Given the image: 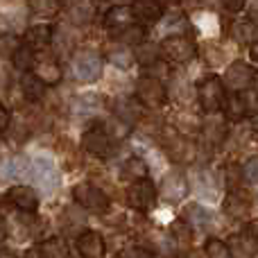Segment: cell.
<instances>
[{
  "label": "cell",
  "mask_w": 258,
  "mask_h": 258,
  "mask_svg": "<svg viewBox=\"0 0 258 258\" xmlns=\"http://www.w3.org/2000/svg\"><path fill=\"white\" fill-rule=\"evenodd\" d=\"M156 138H159V150L168 156V161L179 165H192L197 161L200 145L195 143V138L183 136L174 127H163Z\"/></svg>",
  "instance_id": "6da1fadb"
},
{
  "label": "cell",
  "mask_w": 258,
  "mask_h": 258,
  "mask_svg": "<svg viewBox=\"0 0 258 258\" xmlns=\"http://www.w3.org/2000/svg\"><path fill=\"white\" fill-rule=\"evenodd\" d=\"M197 107L202 109V113H222L224 104L229 100V89L224 84V80L220 75H204L197 82Z\"/></svg>",
  "instance_id": "7a4b0ae2"
},
{
  "label": "cell",
  "mask_w": 258,
  "mask_h": 258,
  "mask_svg": "<svg viewBox=\"0 0 258 258\" xmlns=\"http://www.w3.org/2000/svg\"><path fill=\"white\" fill-rule=\"evenodd\" d=\"M80 150L89 156H95V159H113V156L120 152V143L113 136H109L98 122H93L89 129H84L80 136Z\"/></svg>",
  "instance_id": "3957f363"
},
{
  "label": "cell",
  "mask_w": 258,
  "mask_h": 258,
  "mask_svg": "<svg viewBox=\"0 0 258 258\" xmlns=\"http://www.w3.org/2000/svg\"><path fill=\"white\" fill-rule=\"evenodd\" d=\"M73 202L89 215H107L111 211V197L93 181H80L73 186Z\"/></svg>",
  "instance_id": "277c9868"
},
{
  "label": "cell",
  "mask_w": 258,
  "mask_h": 258,
  "mask_svg": "<svg viewBox=\"0 0 258 258\" xmlns=\"http://www.w3.org/2000/svg\"><path fill=\"white\" fill-rule=\"evenodd\" d=\"M159 186L152 181L150 177L141 179V181H134L127 186L125 190V206L132 213L138 215H150L152 211L159 204Z\"/></svg>",
  "instance_id": "5b68a950"
},
{
  "label": "cell",
  "mask_w": 258,
  "mask_h": 258,
  "mask_svg": "<svg viewBox=\"0 0 258 258\" xmlns=\"http://www.w3.org/2000/svg\"><path fill=\"white\" fill-rule=\"evenodd\" d=\"M104 63H107V57L95 50H75L71 57L73 75L82 84H95L104 75Z\"/></svg>",
  "instance_id": "8992f818"
},
{
  "label": "cell",
  "mask_w": 258,
  "mask_h": 258,
  "mask_svg": "<svg viewBox=\"0 0 258 258\" xmlns=\"http://www.w3.org/2000/svg\"><path fill=\"white\" fill-rule=\"evenodd\" d=\"M3 204H5V209H12V211H16V213L36 215L41 209L39 188L30 186V183H14V186H9L7 190H5Z\"/></svg>",
  "instance_id": "52a82bcc"
},
{
  "label": "cell",
  "mask_w": 258,
  "mask_h": 258,
  "mask_svg": "<svg viewBox=\"0 0 258 258\" xmlns=\"http://www.w3.org/2000/svg\"><path fill=\"white\" fill-rule=\"evenodd\" d=\"M134 95L143 102V107L150 109V111H159L165 104L170 102V89L168 82H161L156 77H150L143 73L141 80L134 86Z\"/></svg>",
  "instance_id": "ba28073f"
},
{
  "label": "cell",
  "mask_w": 258,
  "mask_h": 258,
  "mask_svg": "<svg viewBox=\"0 0 258 258\" xmlns=\"http://www.w3.org/2000/svg\"><path fill=\"white\" fill-rule=\"evenodd\" d=\"M161 52H163V59H168L172 66H183L197 57L200 48L186 34H168L161 39Z\"/></svg>",
  "instance_id": "9c48e42d"
},
{
  "label": "cell",
  "mask_w": 258,
  "mask_h": 258,
  "mask_svg": "<svg viewBox=\"0 0 258 258\" xmlns=\"http://www.w3.org/2000/svg\"><path fill=\"white\" fill-rule=\"evenodd\" d=\"M224 84H227L229 93H247L256 86V71L251 63L242 61V59H233L229 61V66L224 68V75H222Z\"/></svg>",
  "instance_id": "30bf717a"
},
{
  "label": "cell",
  "mask_w": 258,
  "mask_h": 258,
  "mask_svg": "<svg viewBox=\"0 0 258 258\" xmlns=\"http://www.w3.org/2000/svg\"><path fill=\"white\" fill-rule=\"evenodd\" d=\"M231 122L224 118V113H206L204 120H202V129H200V141L204 145H209L211 150L215 147H222L227 143L229 134H231Z\"/></svg>",
  "instance_id": "8fae6325"
},
{
  "label": "cell",
  "mask_w": 258,
  "mask_h": 258,
  "mask_svg": "<svg viewBox=\"0 0 258 258\" xmlns=\"http://www.w3.org/2000/svg\"><path fill=\"white\" fill-rule=\"evenodd\" d=\"M32 181L43 192H54L61 186V174H59L57 165H54V161L50 156L36 154L32 159Z\"/></svg>",
  "instance_id": "7c38bea8"
},
{
  "label": "cell",
  "mask_w": 258,
  "mask_h": 258,
  "mask_svg": "<svg viewBox=\"0 0 258 258\" xmlns=\"http://www.w3.org/2000/svg\"><path fill=\"white\" fill-rule=\"evenodd\" d=\"M190 192V181L186 179V174L179 172V170H170L161 177L159 183V195L165 204H179L183 202Z\"/></svg>",
  "instance_id": "4fadbf2b"
},
{
  "label": "cell",
  "mask_w": 258,
  "mask_h": 258,
  "mask_svg": "<svg viewBox=\"0 0 258 258\" xmlns=\"http://www.w3.org/2000/svg\"><path fill=\"white\" fill-rule=\"evenodd\" d=\"M251 209H254V197H251L249 190H245V186L227 190L224 202H222L224 215H229L233 220H249Z\"/></svg>",
  "instance_id": "5bb4252c"
},
{
  "label": "cell",
  "mask_w": 258,
  "mask_h": 258,
  "mask_svg": "<svg viewBox=\"0 0 258 258\" xmlns=\"http://www.w3.org/2000/svg\"><path fill=\"white\" fill-rule=\"evenodd\" d=\"M109 111L136 129V125L147 113V109L143 107V102L136 98V95H120V98H116L111 104H109Z\"/></svg>",
  "instance_id": "9a60e30c"
},
{
  "label": "cell",
  "mask_w": 258,
  "mask_h": 258,
  "mask_svg": "<svg viewBox=\"0 0 258 258\" xmlns=\"http://www.w3.org/2000/svg\"><path fill=\"white\" fill-rule=\"evenodd\" d=\"M134 23H138V18H136V12H134L132 5L118 3V5H113V7H109L102 16V27L109 32V36L127 30V27L134 25Z\"/></svg>",
  "instance_id": "2e32d148"
},
{
  "label": "cell",
  "mask_w": 258,
  "mask_h": 258,
  "mask_svg": "<svg viewBox=\"0 0 258 258\" xmlns=\"http://www.w3.org/2000/svg\"><path fill=\"white\" fill-rule=\"evenodd\" d=\"M34 73L41 77V80L45 82L48 86H57L63 82V75H66V71H63V66L59 63L57 59V52H50L48 50H39V61H36L34 66Z\"/></svg>",
  "instance_id": "e0dca14e"
},
{
  "label": "cell",
  "mask_w": 258,
  "mask_h": 258,
  "mask_svg": "<svg viewBox=\"0 0 258 258\" xmlns=\"http://www.w3.org/2000/svg\"><path fill=\"white\" fill-rule=\"evenodd\" d=\"M75 249L80 258H104L107 256V240L100 231L86 227L80 236H75Z\"/></svg>",
  "instance_id": "ac0fdd59"
},
{
  "label": "cell",
  "mask_w": 258,
  "mask_h": 258,
  "mask_svg": "<svg viewBox=\"0 0 258 258\" xmlns=\"http://www.w3.org/2000/svg\"><path fill=\"white\" fill-rule=\"evenodd\" d=\"M18 89H21L23 98H25L27 102L36 104V102H41V100L48 95V89H50V86L45 84V82L41 80V77L36 75L34 71H30V73H21V80H18Z\"/></svg>",
  "instance_id": "d6986e66"
},
{
  "label": "cell",
  "mask_w": 258,
  "mask_h": 258,
  "mask_svg": "<svg viewBox=\"0 0 258 258\" xmlns=\"http://www.w3.org/2000/svg\"><path fill=\"white\" fill-rule=\"evenodd\" d=\"M54 30H57V27L48 25V23H32V25H27L25 32H23V41L34 45L36 50H48V48H52Z\"/></svg>",
  "instance_id": "ffe728a7"
},
{
  "label": "cell",
  "mask_w": 258,
  "mask_h": 258,
  "mask_svg": "<svg viewBox=\"0 0 258 258\" xmlns=\"http://www.w3.org/2000/svg\"><path fill=\"white\" fill-rule=\"evenodd\" d=\"M179 218L186 220L195 231H204V229H209V224L213 222V211L206 209L202 202H188V204L181 209V215H179Z\"/></svg>",
  "instance_id": "44dd1931"
},
{
  "label": "cell",
  "mask_w": 258,
  "mask_h": 258,
  "mask_svg": "<svg viewBox=\"0 0 258 258\" xmlns=\"http://www.w3.org/2000/svg\"><path fill=\"white\" fill-rule=\"evenodd\" d=\"M168 236L172 240V247L177 251H183V249H190L192 247V240H195V229L186 222V220H174L170 222L168 227Z\"/></svg>",
  "instance_id": "7402d4cb"
},
{
  "label": "cell",
  "mask_w": 258,
  "mask_h": 258,
  "mask_svg": "<svg viewBox=\"0 0 258 258\" xmlns=\"http://www.w3.org/2000/svg\"><path fill=\"white\" fill-rule=\"evenodd\" d=\"M147 174H150V163H147V159L145 156H141V154L127 156V159L122 161V165H120V177L125 179V181H129V183L141 181V179H147Z\"/></svg>",
  "instance_id": "603a6c76"
},
{
  "label": "cell",
  "mask_w": 258,
  "mask_h": 258,
  "mask_svg": "<svg viewBox=\"0 0 258 258\" xmlns=\"http://www.w3.org/2000/svg\"><path fill=\"white\" fill-rule=\"evenodd\" d=\"M231 41L233 43H242V45H251L258 39V23L254 18H238V21L231 23Z\"/></svg>",
  "instance_id": "cb8c5ba5"
},
{
  "label": "cell",
  "mask_w": 258,
  "mask_h": 258,
  "mask_svg": "<svg viewBox=\"0 0 258 258\" xmlns=\"http://www.w3.org/2000/svg\"><path fill=\"white\" fill-rule=\"evenodd\" d=\"M36 61H39V50H36L34 45L25 43V41H23V43L18 45L16 52L9 57V63H12V68H14V71H18V73L34 71Z\"/></svg>",
  "instance_id": "d4e9b609"
},
{
  "label": "cell",
  "mask_w": 258,
  "mask_h": 258,
  "mask_svg": "<svg viewBox=\"0 0 258 258\" xmlns=\"http://www.w3.org/2000/svg\"><path fill=\"white\" fill-rule=\"evenodd\" d=\"M111 41L116 45H122V48L136 50L138 45H143L147 41V25H143V23H134V25H129L127 30L113 34Z\"/></svg>",
  "instance_id": "484cf974"
},
{
  "label": "cell",
  "mask_w": 258,
  "mask_h": 258,
  "mask_svg": "<svg viewBox=\"0 0 258 258\" xmlns=\"http://www.w3.org/2000/svg\"><path fill=\"white\" fill-rule=\"evenodd\" d=\"M224 118L231 125H240L249 118V109H247V98L245 93H229V100L224 104Z\"/></svg>",
  "instance_id": "4316f807"
},
{
  "label": "cell",
  "mask_w": 258,
  "mask_h": 258,
  "mask_svg": "<svg viewBox=\"0 0 258 258\" xmlns=\"http://www.w3.org/2000/svg\"><path fill=\"white\" fill-rule=\"evenodd\" d=\"M36 249L43 258H73L71 247H68L66 238L61 236H48L43 240L36 242Z\"/></svg>",
  "instance_id": "83f0119b"
},
{
  "label": "cell",
  "mask_w": 258,
  "mask_h": 258,
  "mask_svg": "<svg viewBox=\"0 0 258 258\" xmlns=\"http://www.w3.org/2000/svg\"><path fill=\"white\" fill-rule=\"evenodd\" d=\"M100 127L104 129V132L109 134V136H113L118 143H122V141H129L132 138V134L136 132L129 122L125 120H120L118 116H113V113H109V116H104V118H100V120H95Z\"/></svg>",
  "instance_id": "f1b7e54d"
},
{
  "label": "cell",
  "mask_w": 258,
  "mask_h": 258,
  "mask_svg": "<svg viewBox=\"0 0 258 258\" xmlns=\"http://www.w3.org/2000/svg\"><path fill=\"white\" fill-rule=\"evenodd\" d=\"M132 7H134V12H136L138 23H143V25H154V23H159L161 18L165 16L163 7H161L156 0H136Z\"/></svg>",
  "instance_id": "f546056e"
},
{
  "label": "cell",
  "mask_w": 258,
  "mask_h": 258,
  "mask_svg": "<svg viewBox=\"0 0 258 258\" xmlns=\"http://www.w3.org/2000/svg\"><path fill=\"white\" fill-rule=\"evenodd\" d=\"M3 177L5 179H23V177H32V159L14 154L12 159L3 161Z\"/></svg>",
  "instance_id": "4dcf8cb0"
},
{
  "label": "cell",
  "mask_w": 258,
  "mask_h": 258,
  "mask_svg": "<svg viewBox=\"0 0 258 258\" xmlns=\"http://www.w3.org/2000/svg\"><path fill=\"white\" fill-rule=\"evenodd\" d=\"M229 245L236 258H256L258 256V242L251 240L249 236H245L242 231H238L236 236L229 238Z\"/></svg>",
  "instance_id": "1f68e13d"
},
{
  "label": "cell",
  "mask_w": 258,
  "mask_h": 258,
  "mask_svg": "<svg viewBox=\"0 0 258 258\" xmlns=\"http://www.w3.org/2000/svg\"><path fill=\"white\" fill-rule=\"evenodd\" d=\"M134 54H136V63L145 71V68H150L152 63H156L159 59H163V52H161V43H152V41H145L143 45H138L136 50H134Z\"/></svg>",
  "instance_id": "d6a6232c"
},
{
  "label": "cell",
  "mask_w": 258,
  "mask_h": 258,
  "mask_svg": "<svg viewBox=\"0 0 258 258\" xmlns=\"http://www.w3.org/2000/svg\"><path fill=\"white\" fill-rule=\"evenodd\" d=\"M104 57H107V63H111V66L118 68V71H129V68L136 63V54H134V50L132 48H122V45H116V48L109 50Z\"/></svg>",
  "instance_id": "836d02e7"
},
{
  "label": "cell",
  "mask_w": 258,
  "mask_h": 258,
  "mask_svg": "<svg viewBox=\"0 0 258 258\" xmlns=\"http://www.w3.org/2000/svg\"><path fill=\"white\" fill-rule=\"evenodd\" d=\"M27 9H30L34 16L48 21V18H54L61 12L63 5H61V0H27Z\"/></svg>",
  "instance_id": "e575fe53"
},
{
  "label": "cell",
  "mask_w": 258,
  "mask_h": 258,
  "mask_svg": "<svg viewBox=\"0 0 258 258\" xmlns=\"http://www.w3.org/2000/svg\"><path fill=\"white\" fill-rule=\"evenodd\" d=\"M174 118H177V120H172V125H170V127H174L179 134L190 136V138L200 136L202 120H204V118H197V116H192V113H177Z\"/></svg>",
  "instance_id": "d590c367"
},
{
  "label": "cell",
  "mask_w": 258,
  "mask_h": 258,
  "mask_svg": "<svg viewBox=\"0 0 258 258\" xmlns=\"http://www.w3.org/2000/svg\"><path fill=\"white\" fill-rule=\"evenodd\" d=\"M195 179H197V192H200L202 200L215 197V192H218L215 190V174L209 168H197Z\"/></svg>",
  "instance_id": "8d00e7d4"
},
{
  "label": "cell",
  "mask_w": 258,
  "mask_h": 258,
  "mask_svg": "<svg viewBox=\"0 0 258 258\" xmlns=\"http://www.w3.org/2000/svg\"><path fill=\"white\" fill-rule=\"evenodd\" d=\"M204 251L209 258H236L229 240H222V238H209L204 245Z\"/></svg>",
  "instance_id": "74e56055"
},
{
  "label": "cell",
  "mask_w": 258,
  "mask_h": 258,
  "mask_svg": "<svg viewBox=\"0 0 258 258\" xmlns=\"http://www.w3.org/2000/svg\"><path fill=\"white\" fill-rule=\"evenodd\" d=\"M143 73L150 77H156V80H161V82H170L172 80V63H170L168 59H159V61L152 63V66L145 68Z\"/></svg>",
  "instance_id": "f35d334b"
},
{
  "label": "cell",
  "mask_w": 258,
  "mask_h": 258,
  "mask_svg": "<svg viewBox=\"0 0 258 258\" xmlns=\"http://www.w3.org/2000/svg\"><path fill=\"white\" fill-rule=\"evenodd\" d=\"M0 43H3V57H12L18 50V45L23 43V36H18L16 32H7L3 30V36H0Z\"/></svg>",
  "instance_id": "ab89813d"
},
{
  "label": "cell",
  "mask_w": 258,
  "mask_h": 258,
  "mask_svg": "<svg viewBox=\"0 0 258 258\" xmlns=\"http://www.w3.org/2000/svg\"><path fill=\"white\" fill-rule=\"evenodd\" d=\"M242 179L245 186H258V156H249L242 163Z\"/></svg>",
  "instance_id": "60d3db41"
},
{
  "label": "cell",
  "mask_w": 258,
  "mask_h": 258,
  "mask_svg": "<svg viewBox=\"0 0 258 258\" xmlns=\"http://www.w3.org/2000/svg\"><path fill=\"white\" fill-rule=\"evenodd\" d=\"M120 258H154L156 254H152L147 247H143L141 242H134V245H127L125 249L118 251Z\"/></svg>",
  "instance_id": "b9f144b4"
},
{
  "label": "cell",
  "mask_w": 258,
  "mask_h": 258,
  "mask_svg": "<svg viewBox=\"0 0 258 258\" xmlns=\"http://www.w3.org/2000/svg\"><path fill=\"white\" fill-rule=\"evenodd\" d=\"M247 98V109H249V120H258V86L245 93Z\"/></svg>",
  "instance_id": "7bdbcfd3"
},
{
  "label": "cell",
  "mask_w": 258,
  "mask_h": 258,
  "mask_svg": "<svg viewBox=\"0 0 258 258\" xmlns=\"http://www.w3.org/2000/svg\"><path fill=\"white\" fill-rule=\"evenodd\" d=\"M220 5H222V9H224L227 14L236 16V14H240L242 9H247L249 0H220Z\"/></svg>",
  "instance_id": "ee69618b"
},
{
  "label": "cell",
  "mask_w": 258,
  "mask_h": 258,
  "mask_svg": "<svg viewBox=\"0 0 258 258\" xmlns=\"http://www.w3.org/2000/svg\"><path fill=\"white\" fill-rule=\"evenodd\" d=\"M14 118H16V113H14L9 107H5V104H3V107H0V134H3V136L9 132Z\"/></svg>",
  "instance_id": "f6af8a7d"
},
{
  "label": "cell",
  "mask_w": 258,
  "mask_h": 258,
  "mask_svg": "<svg viewBox=\"0 0 258 258\" xmlns=\"http://www.w3.org/2000/svg\"><path fill=\"white\" fill-rule=\"evenodd\" d=\"M240 231L245 233V236H249L251 240L258 242V220H245L240 227Z\"/></svg>",
  "instance_id": "bcb514c9"
},
{
  "label": "cell",
  "mask_w": 258,
  "mask_h": 258,
  "mask_svg": "<svg viewBox=\"0 0 258 258\" xmlns=\"http://www.w3.org/2000/svg\"><path fill=\"white\" fill-rule=\"evenodd\" d=\"M177 258H209L206 256V251L202 249V251H197V249H183V251H177Z\"/></svg>",
  "instance_id": "7dc6e473"
},
{
  "label": "cell",
  "mask_w": 258,
  "mask_h": 258,
  "mask_svg": "<svg viewBox=\"0 0 258 258\" xmlns=\"http://www.w3.org/2000/svg\"><path fill=\"white\" fill-rule=\"evenodd\" d=\"M247 12H249V18H254L258 23V0H249V5H247Z\"/></svg>",
  "instance_id": "c3c4849f"
},
{
  "label": "cell",
  "mask_w": 258,
  "mask_h": 258,
  "mask_svg": "<svg viewBox=\"0 0 258 258\" xmlns=\"http://www.w3.org/2000/svg\"><path fill=\"white\" fill-rule=\"evenodd\" d=\"M247 52H249V59H251V61L258 63V39L249 45V50H247Z\"/></svg>",
  "instance_id": "681fc988"
},
{
  "label": "cell",
  "mask_w": 258,
  "mask_h": 258,
  "mask_svg": "<svg viewBox=\"0 0 258 258\" xmlns=\"http://www.w3.org/2000/svg\"><path fill=\"white\" fill-rule=\"evenodd\" d=\"M23 258H43L39 254V249H36V247H32V249H27L25 254H23Z\"/></svg>",
  "instance_id": "f907efd6"
},
{
  "label": "cell",
  "mask_w": 258,
  "mask_h": 258,
  "mask_svg": "<svg viewBox=\"0 0 258 258\" xmlns=\"http://www.w3.org/2000/svg\"><path fill=\"white\" fill-rule=\"evenodd\" d=\"M80 3H84V0H61L63 9H71V7H75V5H80Z\"/></svg>",
  "instance_id": "816d5d0a"
},
{
  "label": "cell",
  "mask_w": 258,
  "mask_h": 258,
  "mask_svg": "<svg viewBox=\"0 0 258 258\" xmlns=\"http://www.w3.org/2000/svg\"><path fill=\"white\" fill-rule=\"evenodd\" d=\"M156 3H159V5H161V7H168V5H170V3H172V0H156Z\"/></svg>",
  "instance_id": "f5cc1de1"
},
{
  "label": "cell",
  "mask_w": 258,
  "mask_h": 258,
  "mask_svg": "<svg viewBox=\"0 0 258 258\" xmlns=\"http://www.w3.org/2000/svg\"><path fill=\"white\" fill-rule=\"evenodd\" d=\"M118 3H120V5H134L136 0H118Z\"/></svg>",
  "instance_id": "db71d44e"
},
{
  "label": "cell",
  "mask_w": 258,
  "mask_h": 258,
  "mask_svg": "<svg viewBox=\"0 0 258 258\" xmlns=\"http://www.w3.org/2000/svg\"><path fill=\"white\" fill-rule=\"evenodd\" d=\"M154 258H177V256H168V254H156Z\"/></svg>",
  "instance_id": "11a10c76"
},
{
  "label": "cell",
  "mask_w": 258,
  "mask_h": 258,
  "mask_svg": "<svg viewBox=\"0 0 258 258\" xmlns=\"http://www.w3.org/2000/svg\"><path fill=\"white\" fill-rule=\"evenodd\" d=\"M3 258H14V256H9V254H7V251H5V254H3Z\"/></svg>",
  "instance_id": "9f6ffc18"
}]
</instances>
